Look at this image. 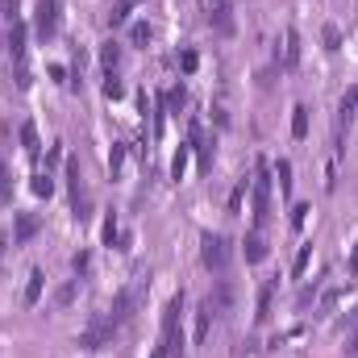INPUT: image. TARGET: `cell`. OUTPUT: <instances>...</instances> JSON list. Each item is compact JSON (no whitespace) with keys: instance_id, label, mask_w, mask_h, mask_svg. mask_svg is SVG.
<instances>
[{"instance_id":"1","label":"cell","mask_w":358,"mask_h":358,"mask_svg":"<svg viewBox=\"0 0 358 358\" xmlns=\"http://www.w3.org/2000/svg\"><path fill=\"white\" fill-rule=\"evenodd\" d=\"M200 263L213 271V275H225L234 263V242L225 234H204L200 238Z\"/></svg>"},{"instance_id":"2","label":"cell","mask_w":358,"mask_h":358,"mask_svg":"<svg viewBox=\"0 0 358 358\" xmlns=\"http://www.w3.org/2000/svg\"><path fill=\"white\" fill-rule=\"evenodd\" d=\"M250 196H255V229H263L271 217V167L259 159L250 176Z\"/></svg>"},{"instance_id":"3","label":"cell","mask_w":358,"mask_h":358,"mask_svg":"<svg viewBox=\"0 0 358 358\" xmlns=\"http://www.w3.org/2000/svg\"><path fill=\"white\" fill-rule=\"evenodd\" d=\"M67 187H71V204H76V217L80 221H88L92 217V196L88 187H84V171H80V159H67Z\"/></svg>"},{"instance_id":"4","label":"cell","mask_w":358,"mask_h":358,"mask_svg":"<svg viewBox=\"0 0 358 358\" xmlns=\"http://www.w3.org/2000/svg\"><path fill=\"white\" fill-rule=\"evenodd\" d=\"M138 300H142V283H129V287H121L117 296H113V308H108V317H113V325L121 329L134 313H138Z\"/></svg>"},{"instance_id":"5","label":"cell","mask_w":358,"mask_h":358,"mask_svg":"<svg viewBox=\"0 0 358 358\" xmlns=\"http://www.w3.org/2000/svg\"><path fill=\"white\" fill-rule=\"evenodd\" d=\"M355 117H358V84L346 88L342 100H338V121H334V146H338V150H342V134L355 125Z\"/></svg>"},{"instance_id":"6","label":"cell","mask_w":358,"mask_h":358,"mask_svg":"<svg viewBox=\"0 0 358 358\" xmlns=\"http://www.w3.org/2000/svg\"><path fill=\"white\" fill-rule=\"evenodd\" d=\"M34 34L42 42H50L59 34V0H38L34 4Z\"/></svg>"},{"instance_id":"7","label":"cell","mask_w":358,"mask_h":358,"mask_svg":"<svg viewBox=\"0 0 358 358\" xmlns=\"http://www.w3.org/2000/svg\"><path fill=\"white\" fill-rule=\"evenodd\" d=\"M113 334H117L113 317H100V321H92L88 329L80 334V346H84V350H100V346H108V342H113Z\"/></svg>"},{"instance_id":"8","label":"cell","mask_w":358,"mask_h":358,"mask_svg":"<svg viewBox=\"0 0 358 358\" xmlns=\"http://www.w3.org/2000/svg\"><path fill=\"white\" fill-rule=\"evenodd\" d=\"M208 25H213L221 38H229V34H234V0H213V4H208Z\"/></svg>"},{"instance_id":"9","label":"cell","mask_w":358,"mask_h":358,"mask_svg":"<svg viewBox=\"0 0 358 358\" xmlns=\"http://www.w3.org/2000/svg\"><path fill=\"white\" fill-rule=\"evenodd\" d=\"M25 38H29V25L17 17L8 25V59H13V67H25Z\"/></svg>"},{"instance_id":"10","label":"cell","mask_w":358,"mask_h":358,"mask_svg":"<svg viewBox=\"0 0 358 358\" xmlns=\"http://www.w3.org/2000/svg\"><path fill=\"white\" fill-rule=\"evenodd\" d=\"M38 229H42V217L38 213H17L13 217V246H25Z\"/></svg>"},{"instance_id":"11","label":"cell","mask_w":358,"mask_h":358,"mask_svg":"<svg viewBox=\"0 0 358 358\" xmlns=\"http://www.w3.org/2000/svg\"><path fill=\"white\" fill-rule=\"evenodd\" d=\"M192 150L200 155V171H213V159H217V142H213V138H208L200 125L192 129Z\"/></svg>"},{"instance_id":"12","label":"cell","mask_w":358,"mask_h":358,"mask_svg":"<svg viewBox=\"0 0 358 358\" xmlns=\"http://www.w3.org/2000/svg\"><path fill=\"white\" fill-rule=\"evenodd\" d=\"M204 300H208V308H213L217 317H225V313L234 308V283H225V279H221V283H217V287H213Z\"/></svg>"},{"instance_id":"13","label":"cell","mask_w":358,"mask_h":358,"mask_svg":"<svg viewBox=\"0 0 358 358\" xmlns=\"http://www.w3.org/2000/svg\"><path fill=\"white\" fill-rule=\"evenodd\" d=\"M242 255H246V263H263V259H267L263 229H250V234H246V242H242Z\"/></svg>"},{"instance_id":"14","label":"cell","mask_w":358,"mask_h":358,"mask_svg":"<svg viewBox=\"0 0 358 358\" xmlns=\"http://www.w3.org/2000/svg\"><path fill=\"white\" fill-rule=\"evenodd\" d=\"M17 134H21V150H25L29 159H38V155H42V142H38V125H34V121H21V129H17Z\"/></svg>"},{"instance_id":"15","label":"cell","mask_w":358,"mask_h":358,"mask_svg":"<svg viewBox=\"0 0 358 358\" xmlns=\"http://www.w3.org/2000/svg\"><path fill=\"white\" fill-rule=\"evenodd\" d=\"M213 321H217V313L208 308V300L196 308V346H204L208 342V329H213Z\"/></svg>"},{"instance_id":"16","label":"cell","mask_w":358,"mask_h":358,"mask_svg":"<svg viewBox=\"0 0 358 358\" xmlns=\"http://www.w3.org/2000/svg\"><path fill=\"white\" fill-rule=\"evenodd\" d=\"M275 287H279V279H267L263 283V292H259V313H255V321L263 325V321H271V300H275Z\"/></svg>"},{"instance_id":"17","label":"cell","mask_w":358,"mask_h":358,"mask_svg":"<svg viewBox=\"0 0 358 358\" xmlns=\"http://www.w3.org/2000/svg\"><path fill=\"white\" fill-rule=\"evenodd\" d=\"M296 63H300V34H296V29H287V34H283V67L292 71Z\"/></svg>"},{"instance_id":"18","label":"cell","mask_w":358,"mask_h":358,"mask_svg":"<svg viewBox=\"0 0 358 358\" xmlns=\"http://www.w3.org/2000/svg\"><path fill=\"white\" fill-rule=\"evenodd\" d=\"M292 138H296V142L308 138V104H296V108H292Z\"/></svg>"},{"instance_id":"19","label":"cell","mask_w":358,"mask_h":358,"mask_svg":"<svg viewBox=\"0 0 358 358\" xmlns=\"http://www.w3.org/2000/svg\"><path fill=\"white\" fill-rule=\"evenodd\" d=\"M42 287H46V275L34 267L29 271V283H25V304H38L42 300Z\"/></svg>"},{"instance_id":"20","label":"cell","mask_w":358,"mask_h":358,"mask_svg":"<svg viewBox=\"0 0 358 358\" xmlns=\"http://www.w3.org/2000/svg\"><path fill=\"white\" fill-rule=\"evenodd\" d=\"M275 179H279L283 200H292V163H287V159H279V163H275Z\"/></svg>"},{"instance_id":"21","label":"cell","mask_w":358,"mask_h":358,"mask_svg":"<svg viewBox=\"0 0 358 358\" xmlns=\"http://www.w3.org/2000/svg\"><path fill=\"white\" fill-rule=\"evenodd\" d=\"M129 8H134V0H113V8H108V25H113V29L125 25V21H129Z\"/></svg>"},{"instance_id":"22","label":"cell","mask_w":358,"mask_h":358,"mask_svg":"<svg viewBox=\"0 0 358 358\" xmlns=\"http://www.w3.org/2000/svg\"><path fill=\"white\" fill-rule=\"evenodd\" d=\"M29 187H34V196H50L55 192V179H50V171H34Z\"/></svg>"},{"instance_id":"23","label":"cell","mask_w":358,"mask_h":358,"mask_svg":"<svg viewBox=\"0 0 358 358\" xmlns=\"http://www.w3.org/2000/svg\"><path fill=\"white\" fill-rule=\"evenodd\" d=\"M187 159H192V146H179L176 150V159H171V179H183V171H187Z\"/></svg>"},{"instance_id":"24","label":"cell","mask_w":358,"mask_h":358,"mask_svg":"<svg viewBox=\"0 0 358 358\" xmlns=\"http://www.w3.org/2000/svg\"><path fill=\"white\" fill-rule=\"evenodd\" d=\"M321 42H325V50H329V55H334V50H342V29L329 21V25L321 29Z\"/></svg>"},{"instance_id":"25","label":"cell","mask_w":358,"mask_h":358,"mask_svg":"<svg viewBox=\"0 0 358 358\" xmlns=\"http://www.w3.org/2000/svg\"><path fill=\"white\" fill-rule=\"evenodd\" d=\"M100 63H104V71H113V67L121 63V46H117V42H104V46H100Z\"/></svg>"},{"instance_id":"26","label":"cell","mask_w":358,"mask_h":358,"mask_svg":"<svg viewBox=\"0 0 358 358\" xmlns=\"http://www.w3.org/2000/svg\"><path fill=\"white\" fill-rule=\"evenodd\" d=\"M308 263H313V246H300V250H296V259H292V275L300 279V275L308 271Z\"/></svg>"},{"instance_id":"27","label":"cell","mask_w":358,"mask_h":358,"mask_svg":"<svg viewBox=\"0 0 358 358\" xmlns=\"http://www.w3.org/2000/svg\"><path fill=\"white\" fill-rule=\"evenodd\" d=\"M146 42H150V25H146V21L129 25V46H146Z\"/></svg>"},{"instance_id":"28","label":"cell","mask_w":358,"mask_h":358,"mask_svg":"<svg viewBox=\"0 0 358 358\" xmlns=\"http://www.w3.org/2000/svg\"><path fill=\"white\" fill-rule=\"evenodd\" d=\"M308 213H313L308 204H292V217H287V225H292V229H304V221H308Z\"/></svg>"},{"instance_id":"29","label":"cell","mask_w":358,"mask_h":358,"mask_svg":"<svg viewBox=\"0 0 358 358\" xmlns=\"http://www.w3.org/2000/svg\"><path fill=\"white\" fill-rule=\"evenodd\" d=\"M76 292H80V279L63 283V287H59V296H55V304H59V308H63V304H71V300H76Z\"/></svg>"},{"instance_id":"30","label":"cell","mask_w":358,"mask_h":358,"mask_svg":"<svg viewBox=\"0 0 358 358\" xmlns=\"http://www.w3.org/2000/svg\"><path fill=\"white\" fill-rule=\"evenodd\" d=\"M163 104H167V108H176V113H179V108L187 104V92H183V88H171L167 96H163Z\"/></svg>"},{"instance_id":"31","label":"cell","mask_w":358,"mask_h":358,"mask_svg":"<svg viewBox=\"0 0 358 358\" xmlns=\"http://www.w3.org/2000/svg\"><path fill=\"white\" fill-rule=\"evenodd\" d=\"M317 287H321L317 279H313V283H304V287H300V296H296V304H300V308H308V304H313V296H317Z\"/></svg>"},{"instance_id":"32","label":"cell","mask_w":358,"mask_h":358,"mask_svg":"<svg viewBox=\"0 0 358 358\" xmlns=\"http://www.w3.org/2000/svg\"><path fill=\"white\" fill-rule=\"evenodd\" d=\"M88 267H92V255H88V250H80V255L71 259V271H76V279H80V275H88Z\"/></svg>"},{"instance_id":"33","label":"cell","mask_w":358,"mask_h":358,"mask_svg":"<svg viewBox=\"0 0 358 358\" xmlns=\"http://www.w3.org/2000/svg\"><path fill=\"white\" fill-rule=\"evenodd\" d=\"M179 67H183V76H192V71L200 67V59H196V50H183V55H179Z\"/></svg>"},{"instance_id":"34","label":"cell","mask_w":358,"mask_h":358,"mask_svg":"<svg viewBox=\"0 0 358 358\" xmlns=\"http://www.w3.org/2000/svg\"><path fill=\"white\" fill-rule=\"evenodd\" d=\"M117 238H121V225H117V217H108L104 221V246H113Z\"/></svg>"},{"instance_id":"35","label":"cell","mask_w":358,"mask_h":358,"mask_svg":"<svg viewBox=\"0 0 358 358\" xmlns=\"http://www.w3.org/2000/svg\"><path fill=\"white\" fill-rule=\"evenodd\" d=\"M342 300H346V292H342V287L325 292V300H321V313H329V308H334V304H342Z\"/></svg>"},{"instance_id":"36","label":"cell","mask_w":358,"mask_h":358,"mask_svg":"<svg viewBox=\"0 0 358 358\" xmlns=\"http://www.w3.org/2000/svg\"><path fill=\"white\" fill-rule=\"evenodd\" d=\"M121 80H117V76H113V71H108V80H104V96H108V100H117V96H121Z\"/></svg>"},{"instance_id":"37","label":"cell","mask_w":358,"mask_h":358,"mask_svg":"<svg viewBox=\"0 0 358 358\" xmlns=\"http://www.w3.org/2000/svg\"><path fill=\"white\" fill-rule=\"evenodd\" d=\"M8 196H13V183H8V167L0 163V204H4Z\"/></svg>"},{"instance_id":"38","label":"cell","mask_w":358,"mask_h":358,"mask_svg":"<svg viewBox=\"0 0 358 358\" xmlns=\"http://www.w3.org/2000/svg\"><path fill=\"white\" fill-rule=\"evenodd\" d=\"M121 163H125V150H121V146H113V155H108V171L117 176V171H121Z\"/></svg>"},{"instance_id":"39","label":"cell","mask_w":358,"mask_h":358,"mask_svg":"<svg viewBox=\"0 0 358 358\" xmlns=\"http://www.w3.org/2000/svg\"><path fill=\"white\" fill-rule=\"evenodd\" d=\"M346 275H358V242H355V255H350V263H346Z\"/></svg>"},{"instance_id":"40","label":"cell","mask_w":358,"mask_h":358,"mask_svg":"<svg viewBox=\"0 0 358 358\" xmlns=\"http://www.w3.org/2000/svg\"><path fill=\"white\" fill-rule=\"evenodd\" d=\"M150 358H171V350H167V346L159 342V346H155V355H150Z\"/></svg>"},{"instance_id":"41","label":"cell","mask_w":358,"mask_h":358,"mask_svg":"<svg viewBox=\"0 0 358 358\" xmlns=\"http://www.w3.org/2000/svg\"><path fill=\"white\" fill-rule=\"evenodd\" d=\"M350 355H358V325H355V334H350Z\"/></svg>"}]
</instances>
